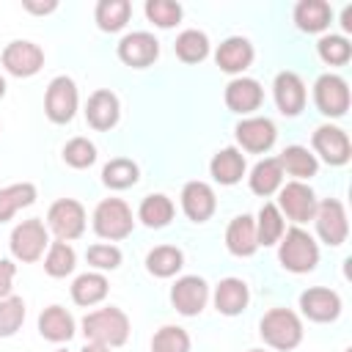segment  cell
Instances as JSON below:
<instances>
[{"label": "cell", "mask_w": 352, "mask_h": 352, "mask_svg": "<svg viewBox=\"0 0 352 352\" xmlns=\"http://www.w3.org/2000/svg\"><path fill=\"white\" fill-rule=\"evenodd\" d=\"M82 336L88 338V344H102L110 349L121 346L129 338V316L116 305L91 311L82 319Z\"/></svg>", "instance_id": "1"}, {"label": "cell", "mask_w": 352, "mask_h": 352, "mask_svg": "<svg viewBox=\"0 0 352 352\" xmlns=\"http://www.w3.org/2000/svg\"><path fill=\"white\" fill-rule=\"evenodd\" d=\"M278 261H280L283 270H289L294 275H302V272H311L319 264V248H316V242L308 231L294 226V228L283 231V236L278 242Z\"/></svg>", "instance_id": "2"}, {"label": "cell", "mask_w": 352, "mask_h": 352, "mask_svg": "<svg viewBox=\"0 0 352 352\" xmlns=\"http://www.w3.org/2000/svg\"><path fill=\"white\" fill-rule=\"evenodd\" d=\"M258 333H261L264 344H270L272 349L289 352L302 341V322L289 308H272V311H267L261 316Z\"/></svg>", "instance_id": "3"}, {"label": "cell", "mask_w": 352, "mask_h": 352, "mask_svg": "<svg viewBox=\"0 0 352 352\" xmlns=\"http://www.w3.org/2000/svg\"><path fill=\"white\" fill-rule=\"evenodd\" d=\"M135 228V220H132V209L126 201L121 198H104L96 204L94 209V231L102 236V239H124L129 236Z\"/></svg>", "instance_id": "4"}, {"label": "cell", "mask_w": 352, "mask_h": 352, "mask_svg": "<svg viewBox=\"0 0 352 352\" xmlns=\"http://www.w3.org/2000/svg\"><path fill=\"white\" fill-rule=\"evenodd\" d=\"M8 248H11V256L16 261H25V264H33L44 256V250L50 248V231L47 226L38 220V217H30V220H22L19 226H14L11 231V239H8Z\"/></svg>", "instance_id": "5"}, {"label": "cell", "mask_w": 352, "mask_h": 352, "mask_svg": "<svg viewBox=\"0 0 352 352\" xmlns=\"http://www.w3.org/2000/svg\"><path fill=\"white\" fill-rule=\"evenodd\" d=\"M77 104H80V94L72 77L60 74L50 80L47 94H44V113L52 124H69L77 113Z\"/></svg>", "instance_id": "6"}, {"label": "cell", "mask_w": 352, "mask_h": 352, "mask_svg": "<svg viewBox=\"0 0 352 352\" xmlns=\"http://www.w3.org/2000/svg\"><path fill=\"white\" fill-rule=\"evenodd\" d=\"M47 228L60 239L72 242L80 239L85 231V209L74 198H58L47 212Z\"/></svg>", "instance_id": "7"}, {"label": "cell", "mask_w": 352, "mask_h": 352, "mask_svg": "<svg viewBox=\"0 0 352 352\" xmlns=\"http://www.w3.org/2000/svg\"><path fill=\"white\" fill-rule=\"evenodd\" d=\"M314 102L316 110L327 118H341L349 110V85L338 74H322L314 82Z\"/></svg>", "instance_id": "8"}, {"label": "cell", "mask_w": 352, "mask_h": 352, "mask_svg": "<svg viewBox=\"0 0 352 352\" xmlns=\"http://www.w3.org/2000/svg\"><path fill=\"white\" fill-rule=\"evenodd\" d=\"M314 223H316V234L322 236L324 245L338 248V245L346 242L349 223H346V212H344V204H341V201H336V198H324L322 204H316Z\"/></svg>", "instance_id": "9"}, {"label": "cell", "mask_w": 352, "mask_h": 352, "mask_svg": "<svg viewBox=\"0 0 352 352\" xmlns=\"http://www.w3.org/2000/svg\"><path fill=\"white\" fill-rule=\"evenodd\" d=\"M278 212L286 214L294 223L314 220V212H316V195H314V190L305 182L280 184V190H278Z\"/></svg>", "instance_id": "10"}, {"label": "cell", "mask_w": 352, "mask_h": 352, "mask_svg": "<svg viewBox=\"0 0 352 352\" xmlns=\"http://www.w3.org/2000/svg\"><path fill=\"white\" fill-rule=\"evenodd\" d=\"M0 60H3V69L14 77H33L44 66V50L33 41L16 38V41L6 44Z\"/></svg>", "instance_id": "11"}, {"label": "cell", "mask_w": 352, "mask_h": 352, "mask_svg": "<svg viewBox=\"0 0 352 352\" xmlns=\"http://www.w3.org/2000/svg\"><path fill=\"white\" fill-rule=\"evenodd\" d=\"M314 151L327 162V165H346L349 157H352V146H349V138L341 126H333V124H322L314 129Z\"/></svg>", "instance_id": "12"}, {"label": "cell", "mask_w": 352, "mask_h": 352, "mask_svg": "<svg viewBox=\"0 0 352 352\" xmlns=\"http://www.w3.org/2000/svg\"><path fill=\"white\" fill-rule=\"evenodd\" d=\"M209 286L198 275H184L170 286V302L182 316H198L206 308Z\"/></svg>", "instance_id": "13"}, {"label": "cell", "mask_w": 352, "mask_h": 352, "mask_svg": "<svg viewBox=\"0 0 352 352\" xmlns=\"http://www.w3.org/2000/svg\"><path fill=\"white\" fill-rule=\"evenodd\" d=\"M234 132H236V143H239L245 151H250V154H264V151H270L272 143H275V138H278L275 124H272L270 118H264V116L242 118Z\"/></svg>", "instance_id": "14"}, {"label": "cell", "mask_w": 352, "mask_h": 352, "mask_svg": "<svg viewBox=\"0 0 352 352\" xmlns=\"http://www.w3.org/2000/svg\"><path fill=\"white\" fill-rule=\"evenodd\" d=\"M160 55V41L146 33V30H135V33H126L121 41H118V58L132 66V69H146L157 60Z\"/></svg>", "instance_id": "15"}, {"label": "cell", "mask_w": 352, "mask_h": 352, "mask_svg": "<svg viewBox=\"0 0 352 352\" xmlns=\"http://www.w3.org/2000/svg\"><path fill=\"white\" fill-rule=\"evenodd\" d=\"M272 96L275 104L283 116H300L305 107V82L297 72H280L272 82Z\"/></svg>", "instance_id": "16"}, {"label": "cell", "mask_w": 352, "mask_h": 352, "mask_svg": "<svg viewBox=\"0 0 352 352\" xmlns=\"http://www.w3.org/2000/svg\"><path fill=\"white\" fill-rule=\"evenodd\" d=\"M300 311L311 322H333L341 314V297L333 289L324 286H311L300 294Z\"/></svg>", "instance_id": "17"}, {"label": "cell", "mask_w": 352, "mask_h": 352, "mask_svg": "<svg viewBox=\"0 0 352 352\" xmlns=\"http://www.w3.org/2000/svg\"><path fill=\"white\" fill-rule=\"evenodd\" d=\"M182 209L184 214L192 220V223H206L214 209H217V198H214V190L206 184V182H187L182 187Z\"/></svg>", "instance_id": "18"}, {"label": "cell", "mask_w": 352, "mask_h": 352, "mask_svg": "<svg viewBox=\"0 0 352 352\" xmlns=\"http://www.w3.org/2000/svg\"><path fill=\"white\" fill-rule=\"evenodd\" d=\"M118 116H121V104H118V96L107 88H99L88 96V104H85V118L94 129L99 132H107L118 124Z\"/></svg>", "instance_id": "19"}, {"label": "cell", "mask_w": 352, "mask_h": 352, "mask_svg": "<svg viewBox=\"0 0 352 352\" xmlns=\"http://www.w3.org/2000/svg\"><path fill=\"white\" fill-rule=\"evenodd\" d=\"M261 102H264V91H261L258 80H253V77H236L226 85V107L231 113L248 116V113L258 110Z\"/></svg>", "instance_id": "20"}, {"label": "cell", "mask_w": 352, "mask_h": 352, "mask_svg": "<svg viewBox=\"0 0 352 352\" xmlns=\"http://www.w3.org/2000/svg\"><path fill=\"white\" fill-rule=\"evenodd\" d=\"M214 60L226 74H242L253 63V44L245 36H228L217 47Z\"/></svg>", "instance_id": "21"}, {"label": "cell", "mask_w": 352, "mask_h": 352, "mask_svg": "<svg viewBox=\"0 0 352 352\" xmlns=\"http://www.w3.org/2000/svg\"><path fill=\"white\" fill-rule=\"evenodd\" d=\"M226 248L239 256V258H248L258 250V239H256V220L250 214H239L228 223L226 228Z\"/></svg>", "instance_id": "22"}, {"label": "cell", "mask_w": 352, "mask_h": 352, "mask_svg": "<svg viewBox=\"0 0 352 352\" xmlns=\"http://www.w3.org/2000/svg\"><path fill=\"white\" fill-rule=\"evenodd\" d=\"M250 302L248 283L242 278H223L214 289V308L223 316H239Z\"/></svg>", "instance_id": "23"}, {"label": "cell", "mask_w": 352, "mask_h": 352, "mask_svg": "<svg viewBox=\"0 0 352 352\" xmlns=\"http://www.w3.org/2000/svg\"><path fill=\"white\" fill-rule=\"evenodd\" d=\"M209 173H212V179L217 184H226V187L242 182V176H245V154L239 148H234V146L220 148L209 162Z\"/></svg>", "instance_id": "24"}, {"label": "cell", "mask_w": 352, "mask_h": 352, "mask_svg": "<svg viewBox=\"0 0 352 352\" xmlns=\"http://www.w3.org/2000/svg\"><path fill=\"white\" fill-rule=\"evenodd\" d=\"M38 333L52 344L69 341L74 336V316L63 305H50L38 314Z\"/></svg>", "instance_id": "25"}, {"label": "cell", "mask_w": 352, "mask_h": 352, "mask_svg": "<svg viewBox=\"0 0 352 352\" xmlns=\"http://www.w3.org/2000/svg\"><path fill=\"white\" fill-rule=\"evenodd\" d=\"M333 19V8L324 0H300L294 6V25L302 33H322L324 28H330Z\"/></svg>", "instance_id": "26"}, {"label": "cell", "mask_w": 352, "mask_h": 352, "mask_svg": "<svg viewBox=\"0 0 352 352\" xmlns=\"http://www.w3.org/2000/svg\"><path fill=\"white\" fill-rule=\"evenodd\" d=\"M248 182H250V190L256 195H261V198L278 192L280 184H283V168H280L278 157H264L261 162H256L250 176H248Z\"/></svg>", "instance_id": "27"}, {"label": "cell", "mask_w": 352, "mask_h": 352, "mask_svg": "<svg viewBox=\"0 0 352 352\" xmlns=\"http://www.w3.org/2000/svg\"><path fill=\"white\" fill-rule=\"evenodd\" d=\"M278 162H280V168H283L289 176H294V182L311 179V176H316V170H319L316 157H314L305 146H286V148L280 151Z\"/></svg>", "instance_id": "28"}, {"label": "cell", "mask_w": 352, "mask_h": 352, "mask_svg": "<svg viewBox=\"0 0 352 352\" xmlns=\"http://www.w3.org/2000/svg\"><path fill=\"white\" fill-rule=\"evenodd\" d=\"M138 220L146 226V228H165L170 220H173V201L162 192H154V195H146L138 206Z\"/></svg>", "instance_id": "29"}, {"label": "cell", "mask_w": 352, "mask_h": 352, "mask_svg": "<svg viewBox=\"0 0 352 352\" xmlns=\"http://www.w3.org/2000/svg\"><path fill=\"white\" fill-rule=\"evenodd\" d=\"M107 297V278L102 272H82L72 283V300L82 308L96 305Z\"/></svg>", "instance_id": "30"}, {"label": "cell", "mask_w": 352, "mask_h": 352, "mask_svg": "<svg viewBox=\"0 0 352 352\" xmlns=\"http://www.w3.org/2000/svg\"><path fill=\"white\" fill-rule=\"evenodd\" d=\"M184 267V253L176 245H160L154 250H148L146 256V270L154 278H170Z\"/></svg>", "instance_id": "31"}, {"label": "cell", "mask_w": 352, "mask_h": 352, "mask_svg": "<svg viewBox=\"0 0 352 352\" xmlns=\"http://www.w3.org/2000/svg\"><path fill=\"white\" fill-rule=\"evenodd\" d=\"M36 201V184L30 182H16V184H8L0 190V223L11 220L19 209L30 206Z\"/></svg>", "instance_id": "32"}, {"label": "cell", "mask_w": 352, "mask_h": 352, "mask_svg": "<svg viewBox=\"0 0 352 352\" xmlns=\"http://www.w3.org/2000/svg\"><path fill=\"white\" fill-rule=\"evenodd\" d=\"M286 231V223H283V214L278 212L275 204H264L258 209V220H256V239H258V248H270V245H278L280 236Z\"/></svg>", "instance_id": "33"}, {"label": "cell", "mask_w": 352, "mask_h": 352, "mask_svg": "<svg viewBox=\"0 0 352 352\" xmlns=\"http://www.w3.org/2000/svg\"><path fill=\"white\" fill-rule=\"evenodd\" d=\"M129 14H132L129 0H99L96 3V11H94L96 25L104 33H118L129 22Z\"/></svg>", "instance_id": "34"}, {"label": "cell", "mask_w": 352, "mask_h": 352, "mask_svg": "<svg viewBox=\"0 0 352 352\" xmlns=\"http://www.w3.org/2000/svg\"><path fill=\"white\" fill-rule=\"evenodd\" d=\"M173 50H176L179 60H184V63H201V60L209 55V38H206L204 30L190 28V30H182V33L176 36Z\"/></svg>", "instance_id": "35"}, {"label": "cell", "mask_w": 352, "mask_h": 352, "mask_svg": "<svg viewBox=\"0 0 352 352\" xmlns=\"http://www.w3.org/2000/svg\"><path fill=\"white\" fill-rule=\"evenodd\" d=\"M74 264H77V253L69 242H60V239L50 242L47 256H44V272L50 278H66L74 270Z\"/></svg>", "instance_id": "36"}, {"label": "cell", "mask_w": 352, "mask_h": 352, "mask_svg": "<svg viewBox=\"0 0 352 352\" xmlns=\"http://www.w3.org/2000/svg\"><path fill=\"white\" fill-rule=\"evenodd\" d=\"M138 176H140L138 165L132 160H126V157H116L102 168V182L110 190H126V187H132L138 182Z\"/></svg>", "instance_id": "37"}, {"label": "cell", "mask_w": 352, "mask_h": 352, "mask_svg": "<svg viewBox=\"0 0 352 352\" xmlns=\"http://www.w3.org/2000/svg\"><path fill=\"white\" fill-rule=\"evenodd\" d=\"M151 352H190V336L179 324H165L151 338Z\"/></svg>", "instance_id": "38"}, {"label": "cell", "mask_w": 352, "mask_h": 352, "mask_svg": "<svg viewBox=\"0 0 352 352\" xmlns=\"http://www.w3.org/2000/svg\"><path fill=\"white\" fill-rule=\"evenodd\" d=\"M25 322V300L11 294L0 300V338H11Z\"/></svg>", "instance_id": "39"}, {"label": "cell", "mask_w": 352, "mask_h": 352, "mask_svg": "<svg viewBox=\"0 0 352 352\" xmlns=\"http://www.w3.org/2000/svg\"><path fill=\"white\" fill-rule=\"evenodd\" d=\"M316 52L327 66H344L352 58V44L344 36H322Z\"/></svg>", "instance_id": "40"}, {"label": "cell", "mask_w": 352, "mask_h": 352, "mask_svg": "<svg viewBox=\"0 0 352 352\" xmlns=\"http://www.w3.org/2000/svg\"><path fill=\"white\" fill-rule=\"evenodd\" d=\"M146 16H148V22H154L157 28L168 30V28L179 25V19H182V6L173 3V0H148V3H146Z\"/></svg>", "instance_id": "41"}, {"label": "cell", "mask_w": 352, "mask_h": 352, "mask_svg": "<svg viewBox=\"0 0 352 352\" xmlns=\"http://www.w3.org/2000/svg\"><path fill=\"white\" fill-rule=\"evenodd\" d=\"M63 160L72 168H88L96 162V146L88 138H72L63 146Z\"/></svg>", "instance_id": "42"}, {"label": "cell", "mask_w": 352, "mask_h": 352, "mask_svg": "<svg viewBox=\"0 0 352 352\" xmlns=\"http://www.w3.org/2000/svg\"><path fill=\"white\" fill-rule=\"evenodd\" d=\"M88 264L96 267V270H116L121 264V250L116 245H91L88 253H85Z\"/></svg>", "instance_id": "43"}, {"label": "cell", "mask_w": 352, "mask_h": 352, "mask_svg": "<svg viewBox=\"0 0 352 352\" xmlns=\"http://www.w3.org/2000/svg\"><path fill=\"white\" fill-rule=\"evenodd\" d=\"M14 275H16V264L11 258H0V300L3 297H11Z\"/></svg>", "instance_id": "44"}, {"label": "cell", "mask_w": 352, "mask_h": 352, "mask_svg": "<svg viewBox=\"0 0 352 352\" xmlns=\"http://www.w3.org/2000/svg\"><path fill=\"white\" fill-rule=\"evenodd\" d=\"M22 6H25V11H30V14H50V11L58 8L55 0H50V3H33V0H25Z\"/></svg>", "instance_id": "45"}, {"label": "cell", "mask_w": 352, "mask_h": 352, "mask_svg": "<svg viewBox=\"0 0 352 352\" xmlns=\"http://www.w3.org/2000/svg\"><path fill=\"white\" fill-rule=\"evenodd\" d=\"M341 25H344V30H352V6L344 8V14H341Z\"/></svg>", "instance_id": "46"}, {"label": "cell", "mask_w": 352, "mask_h": 352, "mask_svg": "<svg viewBox=\"0 0 352 352\" xmlns=\"http://www.w3.org/2000/svg\"><path fill=\"white\" fill-rule=\"evenodd\" d=\"M80 352H110V346H102V344H85Z\"/></svg>", "instance_id": "47"}, {"label": "cell", "mask_w": 352, "mask_h": 352, "mask_svg": "<svg viewBox=\"0 0 352 352\" xmlns=\"http://www.w3.org/2000/svg\"><path fill=\"white\" fill-rule=\"evenodd\" d=\"M3 96H6V80L0 77V99H3Z\"/></svg>", "instance_id": "48"}, {"label": "cell", "mask_w": 352, "mask_h": 352, "mask_svg": "<svg viewBox=\"0 0 352 352\" xmlns=\"http://www.w3.org/2000/svg\"><path fill=\"white\" fill-rule=\"evenodd\" d=\"M248 352H264V349H248Z\"/></svg>", "instance_id": "49"}, {"label": "cell", "mask_w": 352, "mask_h": 352, "mask_svg": "<svg viewBox=\"0 0 352 352\" xmlns=\"http://www.w3.org/2000/svg\"><path fill=\"white\" fill-rule=\"evenodd\" d=\"M55 352H66V349H55Z\"/></svg>", "instance_id": "50"}, {"label": "cell", "mask_w": 352, "mask_h": 352, "mask_svg": "<svg viewBox=\"0 0 352 352\" xmlns=\"http://www.w3.org/2000/svg\"><path fill=\"white\" fill-rule=\"evenodd\" d=\"M344 352H352V349H344Z\"/></svg>", "instance_id": "51"}]
</instances>
